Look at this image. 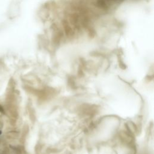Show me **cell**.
<instances>
[{
    "instance_id": "6da1fadb",
    "label": "cell",
    "mask_w": 154,
    "mask_h": 154,
    "mask_svg": "<svg viewBox=\"0 0 154 154\" xmlns=\"http://www.w3.org/2000/svg\"><path fill=\"white\" fill-rule=\"evenodd\" d=\"M63 25L64 26V31L66 34L67 36H72L73 34V31H72V28H70V26L68 25V23H67V22L64 20L63 22Z\"/></svg>"
},
{
    "instance_id": "7a4b0ae2",
    "label": "cell",
    "mask_w": 154,
    "mask_h": 154,
    "mask_svg": "<svg viewBox=\"0 0 154 154\" xmlns=\"http://www.w3.org/2000/svg\"><path fill=\"white\" fill-rule=\"evenodd\" d=\"M1 133H2V132H1V131H0V135L1 134Z\"/></svg>"
}]
</instances>
